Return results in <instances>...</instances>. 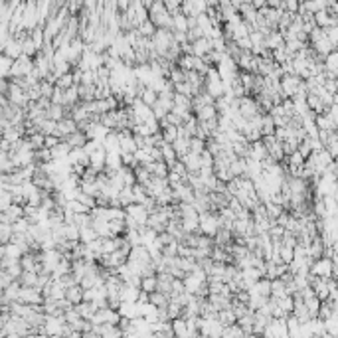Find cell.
<instances>
[{"label":"cell","instance_id":"obj_1","mask_svg":"<svg viewBox=\"0 0 338 338\" xmlns=\"http://www.w3.org/2000/svg\"><path fill=\"white\" fill-rule=\"evenodd\" d=\"M149 18L157 24V28H168V30H172L174 14L166 8V4L162 2V0H155V2L149 6Z\"/></svg>","mask_w":338,"mask_h":338},{"label":"cell","instance_id":"obj_2","mask_svg":"<svg viewBox=\"0 0 338 338\" xmlns=\"http://www.w3.org/2000/svg\"><path fill=\"white\" fill-rule=\"evenodd\" d=\"M224 227V218L218 214V212H200V231L210 235V237H216V233Z\"/></svg>","mask_w":338,"mask_h":338},{"label":"cell","instance_id":"obj_3","mask_svg":"<svg viewBox=\"0 0 338 338\" xmlns=\"http://www.w3.org/2000/svg\"><path fill=\"white\" fill-rule=\"evenodd\" d=\"M281 89L287 99V97H295L301 91H307V85H305V79L299 77L297 73H287L281 77Z\"/></svg>","mask_w":338,"mask_h":338},{"label":"cell","instance_id":"obj_4","mask_svg":"<svg viewBox=\"0 0 338 338\" xmlns=\"http://www.w3.org/2000/svg\"><path fill=\"white\" fill-rule=\"evenodd\" d=\"M311 273L316 275V277H322V279H332V277L336 275L334 259L328 257V255H322V257L315 259L313 265H311Z\"/></svg>","mask_w":338,"mask_h":338},{"label":"cell","instance_id":"obj_5","mask_svg":"<svg viewBox=\"0 0 338 338\" xmlns=\"http://www.w3.org/2000/svg\"><path fill=\"white\" fill-rule=\"evenodd\" d=\"M121 313L119 309H113V307H103L95 313V316L91 318L93 324H105V322H111V324H119L121 322Z\"/></svg>","mask_w":338,"mask_h":338},{"label":"cell","instance_id":"obj_6","mask_svg":"<svg viewBox=\"0 0 338 338\" xmlns=\"http://www.w3.org/2000/svg\"><path fill=\"white\" fill-rule=\"evenodd\" d=\"M239 71H249V73H257V64H259V56H255L251 50L241 52V56L235 60Z\"/></svg>","mask_w":338,"mask_h":338},{"label":"cell","instance_id":"obj_7","mask_svg":"<svg viewBox=\"0 0 338 338\" xmlns=\"http://www.w3.org/2000/svg\"><path fill=\"white\" fill-rule=\"evenodd\" d=\"M263 336H279V338L291 336V332H289L287 318H271V322H269L267 328L263 330Z\"/></svg>","mask_w":338,"mask_h":338},{"label":"cell","instance_id":"obj_8","mask_svg":"<svg viewBox=\"0 0 338 338\" xmlns=\"http://www.w3.org/2000/svg\"><path fill=\"white\" fill-rule=\"evenodd\" d=\"M212 50H214V40L210 36H202V38H196L194 42H192V54L194 56L206 58Z\"/></svg>","mask_w":338,"mask_h":338},{"label":"cell","instance_id":"obj_9","mask_svg":"<svg viewBox=\"0 0 338 338\" xmlns=\"http://www.w3.org/2000/svg\"><path fill=\"white\" fill-rule=\"evenodd\" d=\"M77 129H79V123H77L71 115H68V117H64L62 121H58V127H56V133H54V135L66 138L68 135H71V133L77 131Z\"/></svg>","mask_w":338,"mask_h":338},{"label":"cell","instance_id":"obj_10","mask_svg":"<svg viewBox=\"0 0 338 338\" xmlns=\"http://www.w3.org/2000/svg\"><path fill=\"white\" fill-rule=\"evenodd\" d=\"M26 216V212H24V206L22 204H12L8 210H4V212H0V222H6V224H14L16 220H20V218H24Z\"/></svg>","mask_w":338,"mask_h":338},{"label":"cell","instance_id":"obj_11","mask_svg":"<svg viewBox=\"0 0 338 338\" xmlns=\"http://www.w3.org/2000/svg\"><path fill=\"white\" fill-rule=\"evenodd\" d=\"M311 45H313V50H315L322 60H324L328 54H332V52L336 50V44H334L328 36H324L322 40H318V42H315V44H311Z\"/></svg>","mask_w":338,"mask_h":338},{"label":"cell","instance_id":"obj_12","mask_svg":"<svg viewBox=\"0 0 338 338\" xmlns=\"http://www.w3.org/2000/svg\"><path fill=\"white\" fill-rule=\"evenodd\" d=\"M71 149H83L85 144H87V140H89V135L83 131V129H77V131H73L71 135H68L66 138H64Z\"/></svg>","mask_w":338,"mask_h":338},{"label":"cell","instance_id":"obj_13","mask_svg":"<svg viewBox=\"0 0 338 338\" xmlns=\"http://www.w3.org/2000/svg\"><path fill=\"white\" fill-rule=\"evenodd\" d=\"M182 160H184V164L188 166V172H194V174H198L200 170H202V155H198V153H186L184 157H182Z\"/></svg>","mask_w":338,"mask_h":338},{"label":"cell","instance_id":"obj_14","mask_svg":"<svg viewBox=\"0 0 338 338\" xmlns=\"http://www.w3.org/2000/svg\"><path fill=\"white\" fill-rule=\"evenodd\" d=\"M249 157H251V158H257V160H265V158L269 157V151H267V147H265L263 138L249 144Z\"/></svg>","mask_w":338,"mask_h":338},{"label":"cell","instance_id":"obj_15","mask_svg":"<svg viewBox=\"0 0 338 338\" xmlns=\"http://www.w3.org/2000/svg\"><path fill=\"white\" fill-rule=\"evenodd\" d=\"M324 71L328 77H338V50L324 58Z\"/></svg>","mask_w":338,"mask_h":338},{"label":"cell","instance_id":"obj_16","mask_svg":"<svg viewBox=\"0 0 338 338\" xmlns=\"http://www.w3.org/2000/svg\"><path fill=\"white\" fill-rule=\"evenodd\" d=\"M307 105H309V109L315 113V115H320V113H326V105H324V101L318 97L316 93H309L307 95Z\"/></svg>","mask_w":338,"mask_h":338},{"label":"cell","instance_id":"obj_17","mask_svg":"<svg viewBox=\"0 0 338 338\" xmlns=\"http://www.w3.org/2000/svg\"><path fill=\"white\" fill-rule=\"evenodd\" d=\"M194 115L198 117V121H212L220 117V109L216 105H202Z\"/></svg>","mask_w":338,"mask_h":338},{"label":"cell","instance_id":"obj_18","mask_svg":"<svg viewBox=\"0 0 338 338\" xmlns=\"http://www.w3.org/2000/svg\"><path fill=\"white\" fill-rule=\"evenodd\" d=\"M307 248H309V257H311V259H318V257H322V255H324V249H326V246H324V241H322L320 235L315 237Z\"/></svg>","mask_w":338,"mask_h":338},{"label":"cell","instance_id":"obj_19","mask_svg":"<svg viewBox=\"0 0 338 338\" xmlns=\"http://www.w3.org/2000/svg\"><path fill=\"white\" fill-rule=\"evenodd\" d=\"M138 295H140V289L138 287H133L129 283L123 285V289H121V299L125 303H136L138 301Z\"/></svg>","mask_w":338,"mask_h":338},{"label":"cell","instance_id":"obj_20","mask_svg":"<svg viewBox=\"0 0 338 338\" xmlns=\"http://www.w3.org/2000/svg\"><path fill=\"white\" fill-rule=\"evenodd\" d=\"M75 309H77V313H79L83 318H87V320H91V318L95 316V313L99 311L97 305H95V303H89V301H81L79 305H75Z\"/></svg>","mask_w":338,"mask_h":338},{"label":"cell","instance_id":"obj_21","mask_svg":"<svg viewBox=\"0 0 338 338\" xmlns=\"http://www.w3.org/2000/svg\"><path fill=\"white\" fill-rule=\"evenodd\" d=\"M83 295H85V289L77 283V285H71V287H68V291H66V297L73 303V305H79L81 301H83Z\"/></svg>","mask_w":338,"mask_h":338},{"label":"cell","instance_id":"obj_22","mask_svg":"<svg viewBox=\"0 0 338 338\" xmlns=\"http://www.w3.org/2000/svg\"><path fill=\"white\" fill-rule=\"evenodd\" d=\"M77 103H81V95H79V85H73L69 89H66V107L71 109Z\"/></svg>","mask_w":338,"mask_h":338},{"label":"cell","instance_id":"obj_23","mask_svg":"<svg viewBox=\"0 0 338 338\" xmlns=\"http://www.w3.org/2000/svg\"><path fill=\"white\" fill-rule=\"evenodd\" d=\"M151 303L157 307V309H166L168 307V303H170V295L168 293H162V291H153L151 293Z\"/></svg>","mask_w":338,"mask_h":338},{"label":"cell","instance_id":"obj_24","mask_svg":"<svg viewBox=\"0 0 338 338\" xmlns=\"http://www.w3.org/2000/svg\"><path fill=\"white\" fill-rule=\"evenodd\" d=\"M20 42H22V54H26V56H30V58H36V56L40 54L38 45H36V42L32 40V36H30V34H28L26 38H22Z\"/></svg>","mask_w":338,"mask_h":338},{"label":"cell","instance_id":"obj_25","mask_svg":"<svg viewBox=\"0 0 338 338\" xmlns=\"http://www.w3.org/2000/svg\"><path fill=\"white\" fill-rule=\"evenodd\" d=\"M251 291H255V293H259V295H263V297H271V279H267V277H261L253 287H251Z\"/></svg>","mask_w":338,"mask_h":338},{"label":"cell","instance_id":"obj_26","mask_svg":"<svg viewBox=\"0 0 338 338\" xmlns=\"http://www.w3.org/2000/svg\"><path fill=\"white\" fill-rule=\"evenodd\" d=\"M172 147H174L178 158H182L186 153H190V138H188V136H178V138L172 142Z\"/></svg>","mask_w":338,"mask_h":338},{"label":"cell","instance_id":"obj_27","mask_svg":"<svg viewBox=\"0 0 338 338\" xmlns=\"http://www.w3.org/2000/svg\"><path fill=\"white\" fill-rule=\"evenodd\" d=\"M271 297H275V299H279V297H283V295H289L287 293V281L285 279H273L271 281Z\"/></svg>","mask_w":338,"mask_h":338},{"label":"cell","instance_id":"obj_28","mask_svg":"<svg viewBox=\"0 0 338 338\" xmlns=\"http://www.w3.org/2000/svg\"><path fill=\"white\" fill-rule=\"evenodd\" d=\"M190 24H188V16L184 12H176L174 14V24H172V32H188Z\"/></svg>","mask_w":338,"mask_h":338},{"label":"cell","instance_id":"obj_29","mask_svg":"<svg viewBox=\"0 0 338 338\" xmlns=\"http://www.w3.org/2000/svg\"><path fill=\"white\" fill-rule=\"evenodd\" d=\"M158 97H160L158 91H157V89H153V87H149V85L144 87V91L140 93V99H142L144 103H147V105H151V107H153V105L158 101Z\"/></svg>","mask_w":338,"mask_h":338},{"label":"cell","instance_id":"obj_30","mask_svg":"<svg viewBox=\"0 0 338 338\" xmlns=\"http://www.w3.org/2000/svg\"><path fill=\"white\" fill-rule=\"evenodd\" d=\"M140 289L147 293H153L158 289V275H147L142 277V283H140Z\"/></svg>","mask_w":338,"mask_h":338},{"label":"cell","instance_id":"obj_31","mask_svg":"<svg viewBox=\"0 0 338 338\" xmlns=\"http://www.w3.org/2000/svg\"><path fill=\"white\" fill-rule=\"evenodd\" d=\"M135 174H136V182H140L144 186H147L151 182V178H153V172L149 170V166H144V164H138L135 168Z\"/></svg>","mask_w":338,"mask_h":338},{"label":"cell","instance_id":"obj_32","mask_svg":"<svg viewBox=\"0 0 338 338\" xmlns=\"http://www.w3.org/2000/svg\"><path fill=\"white\" fill-rule=\"evenodd\" d=\"M206 149H208V140H206V138L196 136V135L190 138V151H192V153H198V155H202Z\"/></svg>","mask_w":338,"mask_h":338},{"label":"cell","instance_id":"obj_33","mask_svg":"<svg viewBox=\"0 0 338 338\" xmlns=\"http://www.w3.org/2000/svg\"><path fill=\"white\" fill-rule=\"evenodd\" d=\"M136 30H138V32H140L144 38H153V36L157 34V30H158V28H157V24H155V22L149 18V20H144L142 24H138V26H136Z\"/></svg>","mask_w":338,"mask_h":338},{"label":"cell","instance_id":"obj_34","mask_svg":"<svg viewBox=\"0 0 338 338\" xmlns=\"http://www.w3.org/2000/svg\"><path fill=\"white\" fill-rule=\"evenodd\" d=\"M56 85H58V87H62V89H69V87L77 85V83H75V75H73V69H71V71H66V73H62V75L58 77Z\"/></svg>","mask_w":338,"mask_h":338},{"label":"cell","instance_id":"obj_35","mask_svg":"<svg viewBox=\"0 0 338 338\" xmlns=\"http://www.w3.org/2000/svg\"><path fill=\"white\" fill-rule=\"evenodd\" d=\"M275 131H277V125H275L273 115H271V113H265V115H263V125H261V133H263V136H267V135H275Z\"/></svg>","mask_w":338,"mask_h":338},{"label":"cell","instance_id":"obj_36","mask_svg":"<svg viewBox=\"0 0 338 338\" xmlns=\"http://www.w3.org/2000/svg\"><path fill=\"white\" fill-rule=\"evenodd\" d=\"M172 330H174L176 336H190V332H188V322H186L184 316H178V318L172 320Z\"/></svg>","mask_w":338,"mask_h":338},{"label":"cell","instance_id":"obj_37","mask_svg":"<svg viewBox=\"0 0 338 338\" xmlns=\"http://www.w3.org/2000/svg\"><path fill=\"white\" fill-rule=\"evenodd\" d=\"M277 305L287 313V315H291L293 309H295V295H283L277 299Z\"/></svg>","mask_w":338,"mask_h":338},{"label":"cell","instance_id":"obj_38","mask_svg":"<svg viewBox=\"0 0 338 338\" xmlns=\"http://www.w3.org/2000/svg\"><path fill=\"white\" fill-rule=\"evenodd\" d=\"M160 149H162V158H164V162H168V166L178 158V155H176V151H174V147H172V144L170 142H162L160 144Z\"/></svg>","mask_w":338,"mask_h":338},{"label":"cell","instance_id":"obj_39","mask_svg":"<svg viewBox=\"0 0 338 338\" xmlns=\"http://www.w3.org/2000/svg\"><path fill=\"white\" fill-rule=\"evenodd\" d=\"M160 133H162V138H164L166 142H170V144L180 136V131H178L176 125H166V127L160 129Z\"/></svg>","mask_w":338,"mask_h":338},{"label":"cell","instance_id":"obj_40","mask_svg":"<svg viewBox=\"0 0 338 338\" xmlns=\"http://www.w3.org/2000/svg\"><path fill=\"white\" fill-rule=\"evenodd\" d=\"M38 279H40V273L38 271H24L20 275V283L24 287H38Z\"/></svg>","mask_w":338,"mask_h":338},{"label":"cell","instance_id":"obj_41","mask_svg":"<svg viewBox=\"0 0 338 338\" xmlns=\"http://www.w3.org/2000/svg\"><path fill=\"white\" fill-rule=\"evenodd\" d=\"M218 318L227 326V324H233V322H237V315H235V311L231 309V307H225V309H222L220 313H218Z\"/></svg>","mask_w":338,"mask_h":338},{"label":"cell","instance_id":"obj_42","mask_svg":"<svg viewBox=\"0 0 338 338\" xmlns=\"http://www.w3.org/2000/svg\"><path fill=\"white\" fill-rule=\"evenodd\" d=\"M97 237H99V233H97V229H95L93 225L81 227V237H79V241H83V244H91V241H95Z\"/></svg>","mask_w":338,"mask_h":338},{"label":"cell","instance_id":"obj_43","mask_svg":"<svg viewBox=\"0 0 338 338\" xmlns=\"http://www.w3.org/2000/svg\"><path fill=\"white\" fill-rule=\"evenodd\" d=\"M119 200H121L123 208H127L129 204L135 202V198H133V186H123V188H121V192H119Z\"/></svg>","mask_w":338,"mask_h":338},{"label":"cell","instance_id":"obj_44","mask_svg":"<svg viewBox=\"0 0 338 338\" xmlns=\"http://www.w3.org/2000/svg\"><path fill=\"white\" fill-rule=\"evenodd\" d=\"M12 235H14L12 224H6V222H2V225H0V244H10Z\"/></svg>","mask_w":338,"mask_h":338},{"label":"cell","instance_id":"obj_45","mask_svg":"<svg viewBox=\"0 0 338 338\" xmlns=\"http://www.w3.org/2000/svg\"><path fill=\"white\" fill-rule=\"evenodd\" d=\"M279 255L283 259V263H291L295 259V248L291 246H285L283 241H281V248H279Z\"/></svg>","mask_w":338,"mask_h":338},{"label":"cell","instance_id":"obj_46","mask_svg":"<svg viewBox=\"0 0 338 338\" xmlns=\"http://www.w3.org/2000/svg\"><path fill=\"white\" fill-rule=\"evenodd\" d=\"M285 160H287V164L289 166H305V162H307V158L301 155V151L297 149L295 153H291L289 157H285Z\"/></svg>","mask_w":338,"mask_h":338},{"label":"cell","instance_id":"obj_47","mask_svg":"<svg viewBox=\"0 0 338 338\" xmlns=\"http://www.w3.org/2000/svg\"><path fill=\"white\" fill-rule=\"evenodd\" d=\"M50 160H54V153H52V149L42 147V149L36 151V162H38V164H42V162H50Z\"/></svg>","mask_w":338,"mask_h":338},{"label":"cell","instance_id":"obj_48","mask_svg":"<svg viewBox=\"0 0 338 338\" xmlns=\"http://www.w3.org/2000/svg\"><path fill=\"white\" fill-rule=\"evenodd\" d=\"M66 237H68V239H73V241H79V237H81V227H79L75 222L66 224Z\"/></svg>","mask_w":338,"mask_h":338},{"label":"cell","instance_id":"obj_49","mask_svg":"<svg viewBox=\"0 0 338 338\" xmlns=\"http://www.w3.org/2000/svg\"><path fill=\"white\" fill-rule=\"evenodd\" d=\"M28 138H30V142H32L34 151H38V149L45 147V135H44L42 131H38V133H32V135H28Z\"/></svg>","mask_w":338,"mask_h":338},{"label":"cell","instance_id":"obj_50","mask_svg":"<svg viewBox=\"0 0 338 338\" xmlns=\"http://www.w3.org/2000/svg\"><path fill=\"white\" fill-rule=\"evenodd\" d=\"M222 336H246V330L241 328L237 322H233V324H227L224 328V334Z\"/></svg>","mask_w":338,"mask_h":338},{"label":"cell","instance_id":"obj_51","mask_svg":"<svg viewBox=\"0 0 338 338\" xmlns=\"http://www.w3.org/2000/svg\"><path fill=\"white\" fill-rule=\"evenodd\" d=\"M68 208H69V210H71L73 214H85V212H91V208H89L87 204L79 202V200H69Z\"/></svg>","mask_w":338,"mask_h":338},{"label":"cell","instance_id":"obj_52","mask_svg":"<svg viewBox=\"0 0 338 338\" xmlns=\"http://www.w3.org/2000/svg\"><path fill=\"white\" fill-rule=\"evenodd\" d=\"M305 303H307V307H309L311 316H313V318H316V316H318V311H320L322 301H320L318 297H313V299H309V301H305Z\"/></svg>","mask_w":338,"mask_h":338},{"label":"cell","instance_id":"obj_53","mask_svg":"<svg viewBox=\"0 0 338 338\" xmlns=\"http://www.w3.org/2000/svg\"><path fill=\"white\" fill-rule=\"evenodd\" d=\"M178 248H180V241L176 239V241H172V244H168V246L162 248V255L164 257H176L178 255Z\"/></svg>","mask_w":338,"mask_h":338},{"label":"cell","instance_id":"obj_54","mask_svg":"<svg viewBox=\"0 0 338 338\" xmlns=\"http://www.w3.org/2000/svg\"><path fill=\"white\" fill-rule=\"evenodd\" d=\"M14 281V277L6 271V269H0V291H4V289Z\"/></svg>","mask_w":338,"mask_h":338},{"label":"cell","instance_id":"obj_55","mask_svg":"<svg viewBox=\"0 0 338 338\" xmlns=\"http://www.w3.org/2000/svg\"><path fill=\"white\" fill-rule=\"evenodd\" d=\"M121 157H123V164L125 166H131V168H136L138 166V160H136L135 153H121Z\"/></svg>","mask_w":338,"mask_h":338},{"label":"cell","instance_id":"obj_56","mask_svg":"<svg viewBox=\"0 0 338 338\" xmlns=\"http://www.w3.org/2000/svg\"><path fill=\"white\" fill-rule=\"evenodd\" d=\"M162 2L166 4V8H168L172 14H176V12H180V8H182V2H184V0H162Z\"/></svg>","mask_w":338,"mask_h":338},{"label":"cell","instance_id":"obj_57","mask_svg":"<svg viewBox=\"0 0 338 338\" xmlns=\"http://www.w3.org/2000/svg\"><path fill=\"white\" fill-rule=\"evenodd\" d=\"M62 140H64V138L58 136V135H45V147H47V149H54V147H58Z\"/></svg>","mask_w":338,"mask_h":338},{"label":"cell","instance_id":"obj_58","mask_svg":"<svg viewBox=\"0 0 338 338\" xmlns=\"http://www.w3.org/2000/svg\"><path fill=\"white\" fill-rule=\"evenodd\" d=\"M334 103H338V91L334 93Z\"/></svg>","mask_w":338,"mask_h":338}]
</instances>
